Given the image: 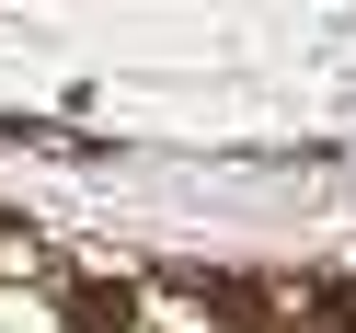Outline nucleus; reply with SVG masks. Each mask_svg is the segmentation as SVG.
I'll return each instance as SVG.
<instances>
[{"instance_id": "nucleus-1", "label": "nucleus", "mask_w": 356, "mask_h": 333, "mask_svg": "<svg viewBox=\"0 0 356 333\" xmlns=\"http://www.w3.org/2000/svg\"><path fill=\"white\" fill-rule=\"evenodd\" d=\"M70 322H81V333H127V322H138V287H127V276H115V287L81 276V287H70Z\"/></svg>"}, {"instance_id": "nucleus-2", "label": "nucleus", "mask_w": 356, "mask_h": 333, "mask_svg": "<svg viewBox=\"0 0 356 333\" xmlns=\"http://www.w3.org/2000/svg\"><path fill=\"white\" fill-rule=\"evenodd\" d=\"M184 287H195V299H218V310H230L241 333H264V322H276V299H264L253 276H184Z\"/></svg>"}, {"instance_id": "nucleus-3", "label": "nucleus", "mask_w": 356, "mask_h": 333, "mask_svg": "<svg viewBox=\"0 0 356 333\" xmlns=\"http://www.w3.org/2000/svg\"><path fill=\"white\" fill-rule=\"evenodd\" d=\"M310 322H322V333H356V276H322V287H310Z\"/></svg>"}]
</instances>
